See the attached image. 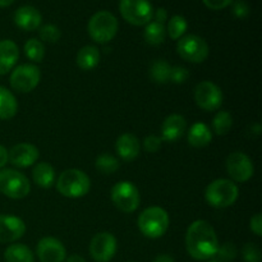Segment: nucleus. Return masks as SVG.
Returning <instances> with one entry per match:
<instances>
[{
	"mask_svg": "<svg viewBox=\"0 0 262 262\" xmlns=\"http://www.w3.org/2000/svg\"><path fill=\"white\" fill-rule=\"evenodd\" d=\"M219 239L212 225L206 220H196L186 233V248L188 255L197 261H206L216 256Z\"/></svg>",
	"mask_w": 262,
	"mask_h": 262,
	"instance_id": "1",
	"label": "nucleus"
},
{
	"mask_svg": "<svg viewBox=\"0 0 262 262\" xmlns=\"http://www.w3.org/2000/svg\"><path fill=\"white\" fill-rule=\"evenodd\" d=\"M91 181L84 171L78 169H68L59 176L56 189L59 193L68 199H79L89 193Z\"/></svg>",
	"mask_w": 262,
	"mask_h": 262,
	"instance_id": "2",
	"label": "nucleus"
},
{
	"mask_svg": "<svg viewBox=\"0 0 262 262\" xmlns=\"http://www.w3.org/2000/svg\"><path fill=\"white\" fill-rule=\"evenodd\" d=\"M169 215L159 206L147 207L138 216V228L145 237L156 239L163 237L169 228Z\"/></svg>",
	"mask_w": 262,
	"mask_h": 262,
	"instance_id": "3",
	"label": "nucleus"
},
{
	"mask_svg": "<svg viewBox=\"0 0 262 262\" xmlns=\"http://www.w3.org/2000/svg\"><path fill=\"white\" fill-rule=\"evenodd\" d=\"M239 189L237 184L229 179H216L207 186L205 191V199L207 204L216 209L229 207L237 201Z\"/></svg>",
	"mask_w": 262,
	"mask_h": 262,
	"instance_id": "4",
	"label": "nucleus"
},
{
	"mask_svg": "<svg viewBox=\"0 0 262 262\" xmlns=\"http://www.w3.org/2000/svg\"><path fill=\"white\" fill-rule=\"evenodd\" d=\"M87 31L95 42L106 43L117 35L118 19L113 13L107 10H100L90 18Z\"/></svg>",
	"mask_w": 262,
	"mask_h": 262,
	"instance_id": "5",
	"label": "nucleus"
},
{
	"mask_svg": "<svg viewBox=\"0 0 262 262\" xmlns=\"http://www.w3.org/2000/svg\"><path fill=\"white\" fill-rule=\"evenodd\" d=\"M31 184L25 174L14 169L0 170V192L13 200H20L28 196Z\"/></svg>",
	"mask_w": 262,
	"mask_h": 262,
	"instance_id": "6",
	"label": "nucleus"
},
{
	"mask_svg": "<svg viewBox=\"0 0 262 262\" xmlns=\"http://www.w3.org/2000/svg\"><path fill=\"white\" fill-rule=\"evenodd\" d=\"M119 10L122 17L133 26H146L154 17L148 0H120Z\"/></svg>",
	"mask_w": 262,
	"mask_h": 262,
	"instance_id": "7",
	"label": "nucleus"
},
{
	"mask_svg": "<svg viewBox=\"0 0 262 262\" xmlns=\"http://www.w3.org/2000/svg\"><path fill=\"white\" fill-rule=\"evenodd\" d=\"M209 45L197 35H187L181 37L177 43V53L183 60L189 63H202L209 56Z\"/></svg>",
	"mask_w": 262,
	"mask_h": 262,
	"instance_id": "8",
	"label": "nucleus"
},
{
	"mask_svg": "<svg viewBox=\"0 0 262 262\" xmlns=\"http://www.w3.org/2000/svg\"><path fill=\"white\" fill-rule=\"evenodd\" d=\"M112 201L122 212H133L140 206V191L130 182L122 181L113 187Z\"/></svg>",
	"mask_w": 262,
	"mask_h": 262,
	"instance_id": "9",
	"label": "nucleus"
},
{
	"mask_svg": "<svg viewBox=\"0 0 262 262\" xmlns=\"http://www.w3.org/2000/svg\"><path fill=\"white\" fill-rule=\"evenodd\" d=\"M40 78L41 73L38 67L33 64H22L13 69L9 82L13 90L26 94V92L33 91L37 87V84L40 83Z\"/></svg>",
	"mask_w": 262,
	"mask_h": 262,
	"instance_id": "10",
	"label": "nucleus"
},
{
	"mask_svg": "<svg viewBox=\"0 0 262 262\" xmlns=\"http://www.w3.org/2000/svg\"><path fill=\"white\" fill-rule=\"evenodd\" d=\"M223 92L219 86L210 81L200 82L194 89V101L197 106L206 112L217 110L223 104Z\"/></svg>",
	"mask_w": 262,
	"mask_h": 262,
	"instance_id": "11",
	"label": "nucleus"
},
{
	"mask_svg": "<svg viewBox=\"0 0 262 262\" xmlns=\"http://www.w3.org/2000/svg\"><path fill=\"white\" fill-rule=\"evenodd\" d=\"M117 238L109 232H101L92 238L90 253L96 262H109L117 253Z\"/></svg>",
	"mask_w": 262,
	"mask_h": 262,
	"instance_id": "12",
	"label": "nucleus"
},
{
	"mask_svg": "<svg viewBox=\"0 0 262 262\" xmlns=\"http://www.w3.org/2000/svg\"><path fill=\"white\" fill-rule=\"evenodd\" d=\"M227 171L230 178L239 183L250 181L255 173L253 163L246 154L232 152L227 159Z\"/></svg>",
	"mask_w": 262,
	"mask_h": 262,
	"instance_id": "13",
	"label": "nucleus"
},
{
	"mask_svg": "<svg viewBox=\"0 0 262 262\" xmlns=\"http://www.w3.org/2000/svg\"><path fill=\"white\" fill-rule=\"evenodd\" d=\"M36 253L40 262H64L67 258L64 245L53 237H45L40 239L36 247Z\"/></svg>",
	"mask_w": 262,
	"mask_h": 262,
	"instance_id": "14",
	"label": "nucleus"
},
{
	"mask_svg": "<svg viewBox=\"0 0 262 262\" xmlns=\"http://www.w3.org/2000/svg\"><path fill=\"white\" fill-rule=\"evenodd\" d=\"M26 233L22 219L13 215H0V243H12L20 239Z\"/></svg>",
	"mask_w": 262,
	"mask_h": 262,
	"instance_id": "15",
	"label": "nucleus"
},
{
	"mask_svg": "<svg viewBox=\"0 0 262 262\" xmlns=\"http://www.w3.org/2000/svg\"><path fill=\"white\" fill-rule=\"evenodd\" d=\"M9 161L17 168H28L37 161L40 152L35 145L31 143H18L8 151Z\"/></svg>",
	"mask_w": 262,
	"mask_h": 262,
	"instance_id": "16",
	"label": "nucleus"
},
{
	"mask_svg": "<svg viewBox=\"0 0 262 262\" xmlns=\"http://www.w3.org/2000/svg\"><path fill=\"white\" fill-rule=\"evenodd\" d=\"M187 122L184 117L179 114H171L164 120L161 127V140L166 142H176L184 135Z\"/></svg>",
	"mask_w": 262,
	"mask_h": 262,
	"instance_id": "17",
	"label": "nucleus"
},
{
	"mask_svg": "<svg viewBox=\"0 0 262 262\" xmlns=\"http://www.w3.org/2000/svg\"><path fill=\"white\" fill-rule=\"evenodd\" d=\"M41 20H42L41 13L31 5L18 8L14 12V23L25 31L37 30L41 25Z\"/></svg>",
	"mask_w": 262,
	"mask_h": 262,
	"instance_id": "18",
	"label": "nucleus"
},
{
	"mask_svg": "<svg viewBox=\"0 0 262 262\" xmlns=\"http://www.w3.org/2000/svg\"><path fill=\"white\" fill-rule=\"evenodd\" d=\"M115 150L124 161H133L140 155V141L132 133H124L115 142Z\"/></svg>",
	"mask_w": 262,
	"mask_h": 262,
	"instance_id": "19",
	"label": "nucleus"
},
{
	"mask_svg": "<svg viewBox=\"0 0 262 262\" xmlns=\"http://www.w3.org/2000/svg\"><path fill=\"white\" fill-rule=\"evenodd\" d=\"M19 58V50L14 41H0V76H4L12 71Z\"/></svg>",
	"mask_w": 262,
	"mask_h": 262,
	"instance_id": "20",
	"label": "nucleus"
},
{
	"mask_svg": "<svg viewBox=\"0 0 262 262\" xmlns=\"http://www.w3.org/2000/svg\"><path fill=\"white\" fill-rule=\"evenodd\" d=\"M211 140L212 133L209 125H206L205 123H194L188 132V142L193 147H205V146L210 145Z\"/></svg>",
	"mask_w": 262,
	"mask_h": 262,
	"instance_id": "21",
	"label": "nucleus"
},
{
	"mask_svg": "<svg viewBox=\"0 0 262 262\" xmlns=\"http://www.w3.org/2000/svg\"><path fill=\"white\" fill-rule=\"evenodd\" d=\"M100 61V51L96 46H83L77 54V66L82 71H92Z\"/></svg>",
	"mask_w": 262,
	"mask_h": 262,
	"instance_id": "22",
	"label": "nucleus"
},
{
	"mask_svg": "<svg viewBox=\"0 0 262 262\" xmlns=\"http://www.w3.org/2000/svg\"><path fill=\"white\" fill-rule=\"evenodd\" d=\"M33 182L41 188H50L55 183V170L48 163H40L33 168Z\"/></svg>",
	"mask_w": 262,
	"mask_h": 262,
	"instance_id": "23",
	"label": "nucleus"
},
{
	"mask_svg": "<svg viewBox=\"0 0 262 262\" xmlns=\"http://www.w3.org/2000/svg\"><path fill=\"white\" fill-rule=\"evenodd\" d=\"M18 112V104L14 95L5 87L0 86V119H12Z\"/></svg>",
	"mask_w": 262,
	"mask_h": 262,
	"instance_id": "24",
	"label": "nucleus"
},
{
	"mask_svg": "<svg viewBox=\"0 0 262 262\" xmlns=\"http://www.w3.org/2000/svg\"><path fill=\"white\" fill-rule=\"evenodd\" d=\"M5 262H35L32 251L22 243L10 245L4 252Z\"/></svg>",
	"mask_w": 262,
	"mask_h": 262,
	"instance_id": "25",
	"label": "nucleus"
},
{
	"mask_svg": "<svg viewBox=\"0 0 262 262\" xmlns=\"http://www.w3.org/2000/svg\"><path fill=\"white\" fill-rule=\"evenodd\" d=\"M143 36H145V40L148 45L159 46L165 41L166 28L164 25L154 20V22H150L146 25Z\"/></svg>",
	"mask_w": 262,
	"mask_h": 262,
	"instance_id": "26",
	"label": "nucleus"
},
{
	"mask_svg": "<svg viewBox=\"0 0 262 262\" xmlns=\"http://www.w3.org/2000/svg\"><path fill=\"white\" fill-rule=\"evenodd\" d=\"M170 64L164 60V59H159V60L154 61L152 66H151L150 77L154 82L163 84L170 81Z\"/></svg>",
	"mask_w": 262,
	"mask_h": 262,
	"instance_id": "27",
	"label": "nucleus"
},
{
	"mask_svg": "<svg viewBox=\"0 0 262 262\" xmlns=\"http://www.w3.org/2000/svg\"><path fill=\"white\" fill-rule=\"evenodd\" d=\"M25 54L30 60L40 63L45 58V46L37 38H30L25 43Z\"/></svg>",
	"mask_w": 262,
	"mask_h": 262,
	"instance_id": "28",
	"label": "nucleus"
},
{
	"mask_svg": "<svg viewBox=\"0 0 262 262\" xmlns=\"http://www.w3.org/2000/svg\"><path fill=\"white\" fill-rule=\"evenodd\" d=\"M233 127V118L229 112H219L212 120V128L217 136L227 135Z\"/></svg>",
	"mask_w": 262,
	"mask_h": 262,
	"instance_id": "29",
	"label": "nucleus"
},
{
	"mask_svg": "<svg viewBox=\"0 0 262 262\" xmlns=\"http://www.w3.org/2000/svg\"><path fill=\"white\" fill-rule=\"evenodd\" d=\"M97 170L102 174H113L119 169V161L117 158L109 154H101L97 156L96 163H95Z\"/></svg>",
	"mask_w": 262,
	"mask_h": 262,
	"instance_id": "30",
	"label": "nucleus"
},
{
	"mask_svg": "<svg viewBox=\"0 0 262 262\" xmlns=\"http://www.w3.org/2000/svg\"><path fill=\"white\" fill-rule=\"evenodd\" d=\"M187 27H188V25H187V20L184 19V17L173 15L168 23V35L170 36L171 40H179L186 33Z\"/></svg>",
	"mask_w": 262,
	"mask_h": 262,
	"instance_id": "31",
	"label": "nucleus"
},
{
	"mask_svg": "<svg viewBox=\"0 0 262 262\" xmlns=\"http://www.w3.org/2000/svg\"><path fill=\"white\" fill-rule=\"evenodd\" d=\"M60 36V30L54 25H45L40 28V38L45 42H56V41H59Z\"/></svg>",
	"mask_w": 262,
	"mask_h": 262,
	"instance_id": "32",
	"label": "nucleus"
},
{
	"mask_svg": "<svg viewBox=\"0 0 262 262\" xmlns=\"http://www.w3.org/2000/svg\"><path fill=\"white\" fill-rule=\"evenodd\" d=\"M217 262H230L237 257V248L233 243H224L216 252Z\"/></svg>",
	"mask_w": 262,
	"mask_h": 262,
	"instance_id": "33",
	"label": "nucleus"
},
{
	"mask_svg": "<svg viewBox=\"0 0 262 262\" xmlns=\"http://www.w3.org/2000/svg\"><path fill=\"white\" fill-rule=\"evenodd\" d=\"M242 256L246 262H261V251L256 243H247L242 250Z\"/></svg>",
	"mask_w": 262,
	"mask_h": 262,
	"instance_id": "34",
	"label": "nucleus"
},
{
	"mask_svg": "<svg viewBox=\"0 0 262 262\" xmlns=\"http://www.w3.org/2000/svg\"><path fill=\"white\" fill-rule=\"evenodd\" d=\"M233 13L237 18H247L250 14V5L245 0H237V2H233Z\"/></svg>",
	"mask_w": 262,
	"mask_h": 262,
	"instance_id": "35",
	"label": "nucleus"
},
{
	"mask_svg": "<svg viewBox=\"0 0 262 262\" xmlns=\"http://www.w3.org/2000/svg\"><path fill=\"white\" fill-rule=\"evenodd\" d=\"M189 77L188 71L183 67H174L170 72V81L174 83H184Z\"/></svg>",
	"mask_w": 262,
	"mask_h": 262,
	"instance_id": "36",
	"label": "nucleus"
},
{
	"mask_svg": "<svg viewBox=\"0 0 262 262\" xmlns=\"http://www.w3.org/2000/svg\"><path fill=\"white\" fill-rule=\"evenodd\" d=\"M161 143H163V140L158 136H148V137L145 138L143 141V147L147 152H156L159 151V148L161 147Z\"/></svg>",
	"mask_w": 262,
	"mask_h": 262,
	"instance_id": "37",
	"label": "nucleus"
},
{
	"mask_svg": "<svg viewBox=\"0 0 262 262\" xmlns=\"http://www.w3.org/2000/svg\"><path fill=\"white\" fill-rule=\"evenodd\" d=\"M202 2H204V4L206 5L207 8H210V9L220 10L229 7L234 0H202Z\"/></svg>",
	"mask_w": 262,
	"mask_h": 262,
	"instance_id": "38",
	"label": "nucleus"
},
{
	"mask_svg": "<svg viewBox=\"0 0 262 262\" xmlns=\"http://www.w3.org/2000/svg\"><path fill=\"white\" fill-rule=\"evenodd\" d=\"M250 228L256 235L261 237L262 235V216L261 214H256L255 216H252L250 223Z\"/></svg>",
	"mask_w": 262,
	"mask_h": 262,
	"instance_id": "39",
	"label": "nucleus"
},
{
	"mask_svg": "<svg viewBox=\"0 0 262 262\" xmlns=\"http://www.w3.org/2000/svg\"><path fill=\"white\" fill-rule=\"evenodd\" d=\"M154 17H155V22L164 25L165 20L168 19V12H166V9H164V8H159L155 12V14H154Z\"/></svg>",
	"mask_w": 262,
	"mask_h": 262,
	"instance_id": "40",
	"label": "nucleus"
},
{
	"mask_svg": "<svg viewBox=\"0 0 262 262\" xmlns=\"http://www.w3.org/2000/svg\"><path fill=\"white\" fill-rule=\"evenodd\" d=\"M9 161V156H8V150L4 146L0 145V169L4 168L7 163Z\"/></svg>",
	"mask_w": 262,
	"mask_h": 262,
	"instance_id": "41",
	"label": "nucleus"
},
{
	"mask_svg": "<svg viewBox=\"0 0 262 262\" xmlns=\"http://www.w3.org/2000/svg\"><path fill=\"white\" fill-rule=\"evenodd\" d=\"M152 262H174V258L169 255H159Z\"/></svg>",
	"mask_w": 262,
	"mask_h": 262,
	"instance_id": "42",
	"label": "nucleus"
},
{
	"mask_svg": "<svg viewBox=\"0 0 262 262\" xmlns=\"http://www.w3.org/2000/svg\"><path fill=\"white\" fill-rule=\"evenodd\" d=\"M66 262H86V260L79 255H72L68 258H66Z\"/></svg>",
	"mask_w": 262,
	"mask_h": 262,
	"instance_id": "43",
	"label": "nucleus"
},
{
	"mask_svg": "<svg viewBox=\"0 0 262 262\" xmlns=\"http://www.w3.org/2000/svg\"><path fill=\"white\" fill-rule=\"evenodd\" d=\"M14 3V0H0V8H5V7H9Z\"/></svg>",
	"mask_w": 262,
	"mask_h": 262,
	"instance_id": "44",
	"label": "nucleus"
},
{
	"mask_svg": "<svg viewBox=\"0 0 262 262\" xmlns=\"http://www.w3.org/2000/svg\"><path fill=\"white\" fill-rule=\"evenodd\" d=\"M209 262H217V261H209Z\"/></svg>",
	"mask_w": 262,
	"mask_h": 262,
	"instance_id": "45",
	"label": "nucleus"
},
{
	"mask_svg": "<svg viewBox=\"0 0 262 262\" xmlns=\"http://www.w3.org/2000/svg\"><path fill=\"white\" fill-rule=\"evenodd\" d=\"M129 262H133V261H129Z\"/></svg>",
	"mask_w": 262,
	"mask_h": 262,
	"instance_id": "46",
	"label": "nucleus"
}]
</instances>
